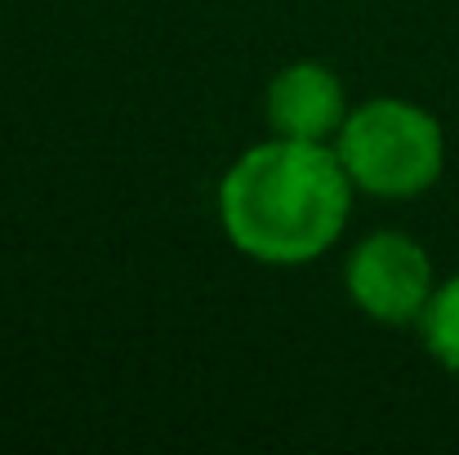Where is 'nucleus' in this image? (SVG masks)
Masks as SVG:
<instances>
[{
	"mask_svg": "<svg viewBox=\"0 0 459 455\" xmlns=\"http://www.w3.org/2000/svg\"><path fill=\"white\" fill-rule=\"evenodd\" d=\"M352 206L339 152L307 139L250 148L223 179L219 210L237 250L264 264H304L330 250Z\"/></svg>",
	"mask_w": 459,
	"mask_h": 455,
	"instance_id": "f257e3e1",
	"label": "nucleus"
},
{
	"mask_svg": "<svg viewBox=\"0 0 459 455\" xmlns=\"http://www.w3.org/2000/svg\"><path fill=\"white\" fill-rule=\"evenodd\" d=\"M339 161L348 179L375 197H415L442 174V126L402 99L357 108L339 130Z\"/></svg>",
	"mask_w": 459,
	"mask_h": 455,
	"instance_id": "f03ea898",
	"label": "nucleus"
},
{
	"mask_svg": "<svg viewBox=\"0 0 459 455\" xmlns=\"http://www.w3.org/2000/svg\"><path fill=\"white\" fill-rule=\"evenodd\" d=\"M348 295L375 321H420L433 300V264L411 237L375 232L348 259Z\"/></svg>",
	"mask_w": 459,
	"mask_h": 455,
	"instance_id": "7ed1b4c3",
	"label": "nucleus"
},
{
	"mask_svg": "<svg viewBox=\"0 0 459 455\" xmlns=\"http://www.w3.org/2000/svg\"><path fill=\"white\" fill-rule=\"evenodd\" d=\"M268 121L281 139H307L325 144L343 130V85L321 63H295L277 72L268 90Z\"/></svg>",
	"mask_w": 459,
	"mask_h": 455,
	"instance_id": "20e7f679",
	"label": "nucleus"
},
{
	"mask_svg": "<svg viewBox=\"0 0 459 455\" xmlns=\"http://www.w3.org/2000/svg\"><path fill=\"white\" fill-rule=\"evenodd\" d=\"M420 321H424L429 353H433L442 366L459 371V273L446 282V286L433 291V300H429V308H424Z\"/></svg>",
	"mask_w": 459,
	"mask_h": 455,
	"instance_id": "39448f33",
	"label": "nucleus"
}]
</instances>
